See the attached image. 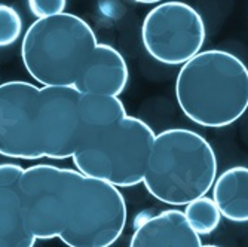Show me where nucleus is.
<instances>
[{
  "label": "nucleus",
  "instance_id": "6e6552de",
  "mask_svg": "<svg viewBox=\"0 0 248 247\" xmlns=\"http://www.w3.org/2000/svg\"><path fill=\"white\" fill-rule=\"evenodd\" d=\"M128 79L129 70L124 55L111 45L97 43L73 88L80 94L119 97L125 91Z\"/></svg>",
  "mask_w": 248,
  "mask_h": 247
},
{
  "label": "nucleus",
  "instance_id": "f257e3e1",
  "mask_svg": "<svg viewBox=\"0 0 248 247\" xmlns=\"http://www.w3.org/2000/svg\"><path fill=\"white\" fill-rule=\"evenodd\" d=\"M19 195L27 228L36 240L60 238L69 247H110L126 225V201L119 188L76 168L27 167Z\"/></svg>",
  "mask_w": 248,
  "mask_h": 247
},
{
  "label": "nucleus",
  "instance_id": "0eeeda50",
  "mask_svg": "<svg viewBox=\"0 0 248 247\" xmlns=\"http://www.w3.org/2000/svg\"><path fill=\"white\" fill-rule=\"evenodd\" d=\"M201 14L189 3L170 0L156 5L143 19L141 40L147 54L162 64H185L205 43Z\"/></svg>",
  "mask_w": 248,
  "mask_h": 247
},
{
  "label": "nucleus",
  "instance_id": "423d86ee",
  "mask_svg": "<svg viewBox=\"0 0 248 247\" xmlns=\"http://www.w3.org/2000/svg\"><path fill=\"white\" fill-rule=\"evenodd\" d=\"M51 86L0 83V155L12 160L57 158Z\"/></svg>",
  "mask_w": 248,
  "mask_h": 247
},
{
  "label": "nucleus",
  "instance_id": "2eb2a0df",
  "mask_svg": "<svg viewBox=\"0 0 248 247\" xmlns=\"http://www.w3.org/2000/svg\"><path fill=\"white\" fill-rule=\"evenodd\" d=\"M30 12L37 18H46L64 12L67 0H27Z\"/></svg>",
  "mask_w": 248,
  "mask_h": 247
},
{
  "label": "nucleus",
  "instance_id": "9d476101",
  "mask_svg": "<svg viewBox=\"0 0 248 247\" xmlns=\"http://www.w3.org/2000/svg\"><path fill=\"white\" fill-rule=\"evenodd\" d=\"M211 192L221 217L235 223L248 222V167L235 165L223 171Z\"/></svg>",
  "mask_w": 248,
  "mask_h": 247
},
{
  "label": "nucleus",
  "instance_id": "7ed1b4c3",
  "mask_svg": "<svg viewBox=\"0 0 248 247\" xmlns=\"http://www.w3.org/2000/svg\"><path fill=\"white\" fill-rule=\"evenodd\" d=\"M217 179V156L199 132L168 128L155 136L143 183L168 206H186L207 195Z\"/></svg>",
  "mask_w": 248,
  "mask_h": 247
},
{
  "label": "nucleus",
  "instance_id": "9b49d317",
  "mask_svg": "<svg viewBox=\"0 0 248 247\" xmlns=\"http://www.w3.org/2000/svg\"><path fill=\"white\" fill-rule=\"evenodd\" d=\"M36 238L27 228L19 185L0 186V247H34Z\"/></svg>",
  "mask_w": 248,
  "mask_h": 247
},
{
  "label": "nucleus",
  "instance_id": "a211bd4d",
  "mask_svg": "<svg viewBox=\"0 0 248 247\" xmlns=\"http://www.w3.org/2000/svg\"><path fill=\"white\" fill-rule=\"evenodd\" d=\"M201 247H220V246H216V244H202Z\"/></svg>",
  "mask_w": 248,
  "mask_h": 247
},
{
  "label": "nucleus",
  "instance_id": "39448f33",
  "mask_svg": "<svg viewBox=\"0 0 248 247\" xmlns=\"http://www.w3.org/2000/svg\"><path fill=\"white\" fill-rule=\"evenodd\" d=\"M152 127L137 116L86 132L72 160L80 173L116 188L143 183L155 142Z\"/></svg>",
  "mask_w": 248,
  "mask_h": 247
},
{
  "label": "nucleus",
  "instance_id": "1a4fd4ad",
  "mask_svg": "<svg viewBox=\"0 0 248 247\" xmlns=\"http://www.w3.org/2000/svg\"><path fill=\"white\" fill-rule=\"evenodd\" d=\"M201 235L187 222L185 212L170 209L144 219L135 228L129 247H201Z\"/></svg>",
  "mask_w": 248,
  "mask_h": 247
},
{
  "label": "nucleus",
  "instance_id": "dca6fc26",
  "mask_svg": "<svg viewBox=\"0 0 248 247\" xmlns=\"http://www.w3.org/2000/svg\"><path fill=\"white\" fill-rule=\"evenodd\" d=\"M24 167L14 163L0 164V186H18L21 182Z\"/></svg>",
  "mask_w": 248,
  "mask_h": 247
},
{
  "label": "nucleus",
  "instance_id": "f03ea898",
  "mask_svg": "<svg viewBox=\"0 0 248 247\" xmlns=\"http://www.w3.org/2000/svg\"><path fill=\"white\" fill-rule=\"evenodd\" d=\"M175 99L183 114L205 128H224L248 109V67L232 52L201 51L182 64Z\"/></svg>",
  "mask_w": 248,
  "mask_h": 247
},
{
  "label": "nucleus",
  "instance_id": "20e7f679",
  "mask_svg": "<svg viewBox=\"0 0 248 247\" xmlns=\"http://www.w3.org/2000/svg\"><path fill=\"white\" fill-rule=\"evenodd\" d=\"M88 22L70 12L37 18L21 43V58L40 86H73L97 47Z\"/></svg>",
  "mask_w": 248,
  "mask_h": 247
},
{
  "label": "nucleus",
  "instance_id": "f8f14e48",
  "mask_svg": "<svg viewBox=\"0 0 248 247\" xmlns=\"http://www.w3.org/2000/svg\"><path fill=\"white\" fill-rule=\"evenodd\" d=\"M79 112L83 136L89 131L115 124L126 116L125 106L119 97L101 94H80Z\"/></svg>",
  "mask_w": 248,
  "mask_h": 247
},
{
  "label": "nucleus",
  "instance_id": "4468645a",
  "mask_svg": "<svg viewBox=\"0 0 248 247\" xmlns=\"http://www.w3.org/2000/svg\"><path fill=\"white\" fill-rule=\"evenodd\" d=\"M22 33V19L15 8L0 3V48L14 45Z\"/></svg>",
  "mask_w": 248,
  "mask_h": 247
},
{
  "label": "nucleus",
  "instance_id": "ddd939ff",
  "mask_svg": "<svg viewBox=\"0 0 248 247\" xmlns=\"http://www.w3.org/2000/svg\"><path fill=\"white\" fill-rule=\"evenodd\" d=\"M185 216L190 223V227L195 230V232L201 237L213 234L218 228L221 220V214L214 199L205 195L186 204Z\"/></svg>",
  "mask_w": 248,
  "mask_h": 247
},
{
  "label": "nucleus",
  "instance_id": "f3484780",
  "mask_svg": "<svg viewBox=\"0 0 248 247\" xmlns=\"http://www.w3.org/2000/svg\"><path fill=\"white\" fill-rule=\"evenodd\" d=\"M135 3H141V5H155V3H162L164 0H132Z\"/></svg>",
  "mask_w": 248,
  "mask_h": 247
}]
</instances>
